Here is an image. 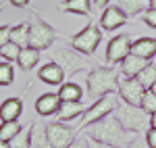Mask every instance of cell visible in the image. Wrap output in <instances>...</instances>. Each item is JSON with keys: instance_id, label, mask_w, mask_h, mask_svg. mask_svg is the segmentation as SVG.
<instances>
[{"instance_id": "cell-1", "label": "cell", "mask_w": 156, "mask_h": 148, "mask_svg": "<svg viewBox=\"0 0 156 148\" xmlns=\"http://www.w3.org/2000/svg\"><path fill=\"white\" fill-rule=\"evenodd\" d=\"M83 132H85V138H90V140L104 142V144H110V146H117V148H127L131 144V140L137 136L129 129H125L115 115L102 117L100 121L87 125Z\"/></svg>"}, {"instance_id": "cell-2", "label": "cell", "mask_w": 156, "mask_h": 148, "mask_svg": "<svg viewBox=\"0 0 156 148\" xmlns=\"http://www.w3.org/2000/svg\"><path fill=\"white\" fill-rule=\"evenodd\" d=\"M87 92L92 98H100L106 94H115L119 90V73L112 67H94L87 73Z\"/></svg>"}, {"instance_id": "cell-3", "label": "cell", "mask_w": 156, "mask_h": 148, "mask_svg": "<svg viewBox=\"0 0 156 148\" xmlns=\"http://www.w3.org/2000/svg\"><path fill=\"white\" fill-rule=\"evenodd\" d=\"M50 59L56 65H60L67 75H75L77 71H83L87 67H96V65H92V61L85 54L77 52L71 44H60L54 50H50Z\"/></svg>"}, {"instance_id": "cell-4", "label": "cell", "mask_w": 156, "mask_h": 148, "mask_svg": "<svg viewBox=\"0 0 156 148\" xmlns=\"http://www.w3.org/2000/svg\"><path fill=\"white\" fill-rule=\"evenodd\" d=\"M125 129L133 134H142L150 129V115L140 106V104H129V102H119V106L112 113Z\"/></svg>"}, {"instance_id": "cell-5", "label": "cell", "mask_w": 156, "mask_h": 148, "mask_svg": "<svg viewBox=\"0 0 156 148\" xmlns=\"http://www.w3.org/2000/svg\"><path fill=\"white\" fill-rule=\"evenodd\" d=\"M117 106H119V100L115 98V94H106V96L96 98V100H94V104H92V106H87V109L83 111L81 119H79V125H77V129H79V132H83L87 125L100 121V119H102V117H106V115H112Z\"/></svg>"}, {"instance_id": "cell-6", "label": "cell", "mask_w": 156, "mask_h": 148, "mask_svg": "<svg viewBox=\"0 0 156 148\" xmlns=\"http://www.w3.org/2000/svg\"><path fill=\"white\" fill-rule=\"evenodd\" d=\"M56 40V29L50 23H46L40 13L34 11V19L29 23V46L36 50H46L54 44Z\"/></svg>"}, {"instance_id": "cell-7", "label": "cell", "mask_w": 156, "mask_h": 148, "mask_svg": "<svg viewBox=\"0 0 156 148\" xmlns=\"http://www.w3.org/2000/svg\"><path fill=\"white\" fill-rule=\"evenodd\" d=\"M100 42H102V29H100L94 21H90L83 29H79V31L71 38V46L77 50V52L85 54V56L94 54Z\"/></svg>"}, {"instance_id": "cell-8", "label": "cell", "mask_w": 156, "mask_h": 148, "mask_svg": "<svg viewBox=\"0 0 156 148\" xmlns=\"http://www.w3.org/2000/svg\"><path fill=\"white\" fill-rule=\"evenodd\" d=\"M46 136L52 148H69L75 142V129L62 121H54L46 125Z\"/></svg>"}, {"instance_id": "cell-9", "label": "cell", "mask_w": 156, "mask_h": 148, "mask_svg": "<svg viewBox=\"0 0 156 148\" xmlns=\"http://www.w3.org/2000/svg\"><path fill=\"white\" fill-rule=\"evenodd\" d=\"M146 88L135 79V77H121L119 79V94L123 102H129V104H142Z\"/></svg>"}, {"instance_id": "cell-10", "label": "cell", "mask_w": 156, "mask_h": 148, "mask_svg": "<svg viewBox=\"0 0 156 148\" xmlns=\"http://www.w3.org/2000/svg\"><path fill=\"white\" fill-rule=\"evenodd\" d=\"M129 52H131V40H129V36L119 34V36H115L110 42H108V46H106V63L108 65H117V63H121Z\"/></svg>"}, {"instance_id": "cell-11", "label": "cell", "mask_w": 156, "mask_h": 148, "mask_svg": "<svg viewBox=\"0 0 156 148\" xmlns=\"http://www.w3.org/2000/svg\"><path fill=\"white\" fill-rule=\"evenodd\" d=\"M127 19H129L127 13L121 6H106L102 17H100V27L106 29V31H115V29H119L127 23Z\"/></svg>"}, {"instance_id": "cell-12", "label": "cell", "mask_w": 156, "mask_h": 148, "mask_svg": "<svg viewBox=\"0 0 156 148\" xmlns=\"http://www.w3.org/2000/svg\"><path fill=\"white\" fill-rule=\"evenodd\" d=\"M37 77H40L44 84H48V86H60V84H65L67 73L62 71V67H60V65H56L54 61H50V63H46V65L40 69Z\"/></svg>"}, {"instance_id": "cell-13", "label": "cell", "mask_w": 156, "mask_h": 148, "mask_svg": "<svg viewBox=\"0 0 156 148\" xmlns=\"http://www.w3.org/2000/svg\"><path fill=\"white\" fill-rule=\"evenodd\" d=\"M85 111L83 102H75V100H60V106L56 111V119L62 121V123H69L73 119L81 117Z\"/></svg>"}, {"instance_id": "cell-14", "label": "cell", "mask_w": 156, "mask_h": 148, "mask_svg": "<svg viewBox=\"0 0 156 148\" xmlns=\"http://www.w3.org/2000/svg\"><path fill=\"white\" fill-rule=\"evenodd\" d=\"M131 54L152 61L156 56V38H137L131 42Z\"/></svg>"}, {"instance_id": "cell-15", "label": "cell", "mask_w": 156, "mask_h": 148, "mask_svg": "<svg viewBox=\"0 0 156 148\" xmlns=\"http://www.w3.org/2000/svg\"><path fill=\"white\" fill-rule=\"evenodd\" d=\"M60 106V98L58 94H42L40 98L36 100V111L40 117H48V115H56Z\"/></svg>"}, {"instance_id": "cell-16", "label": "cell", "mask_w": 156, "mask_h": 148, "mask_svg": "<svg viewBox=\"0 0 156 148\" xmlns=\"http://www.w3.org/2000/svg\"><path fill=\"white\" fill-rule=\"evenodd\" d=\"M21 111H23V102L19 96L6 98L0 104V121H17L21 117Z\"/></svg>"}, {"instance_id": "cell-17", "label": "cell", "mask_w": 156, "mask_h": 148, "mask_svg": "<svg viewBox=\"0 0 156 148\" xmlns=\"http://www.w3.org/2000/svg\"><path fill=\"white\" fill-rule=\"evenodd\" d=\"M148 63H150V61H146V59H142V56H135V54L129 52V54L119 63V65H121V73L125 75V77H135V75L140 73Z\"/></svg>"}, {"instance_id": "cell-18", "label": "cell", "mask_w": 156, "mask_h": 148, "mask_svg": "<svg viewBox=\"0 0 156 148\" xmlns=\"http://www.w3.org/2000/svg\"><path fill=\"white\" fill-rule=\"evenodd\" d=\"M29 148H52L46 136V125H42L40 119H36L31 123V144Z\"/></svg>"}, {"instance_id": "cell-19", "label": "cell", "mask_w": 156, "mask_h": 148, "mask_svg": "<svg viewBox=\"0 0 156 148\" xmlns=\"http://www.w3.org/2000/svg\"><path fill=\"white\" fill-rule=\"evenodd\" d=\"M37 63H40V50L31 48V46H27V48H21L19 56H17V65H19L23 71H31V69L36 67Z\"/></svg>"}, {"instance_id": "cell-20", "label": "cell", "mask_w": 156, "mask_h": 148, "mask_svg": "<svg viewBox=\"0 0 156 148\" xmlns=\"http://www.w3.org/2000/svg\"><path fill=\"white\" fill-rule=\"evenodd\" d=\"M60 11L73 13V15H90L92 13V0H65L58 4Z\"/></svg>"}, {"instance_id": "cell-21", "label": "cell", "mask_w": 156, "mask_h": 148, "mask_svg": "<svg viewBox=\"0 0 156 148\" xmlns=\"http://www.w3.org/2000/svg\"><path fill=\"white\" fill-rule=\"evenodd\" d=\"M58 98L60 100H75V102H81V96H83V90L79 88V84L75 81H67V84H60L58 86Z\"/></svg>"}, {"instance_id": "cell-22", "label": "cell", "mask_w": 156, "mask_h": 148, "mask_svg": "<svg viewBox=\"0 0 156 148\" xmlns=\"http://www.w3.org/2000/svg\"><path fill=\"white\" fill-rule=\"evenodd\" d=\"M11 42H15L19 48H27L29 46V23L27 21L15 25L11 29Z\"/></svg>"}, {"instance_id": "cell-23", "label": "cell", "mask_w": 156, "mask_h": 148, "mask_svg": "<svg viewBox=\"0 0 156 148\" xmlns=\"http://www.w3.org/2000/svg\"><path fill=\"white\" fill-rule=\"evenodd\" d=\"M119 6L127 13V17H135L150 9V0H119Z\"/></svg>"}, {"instance_id": "cell-24", "label": "cell", "mask_w": 156, "mask_h": 148, "mask_svg": "<svg viewBox=\"0 0 156 148\" xmlns=\"http://www.w3.org/2000/svg\"><path fill=\"white\" fill-rule=\"evenodd\" d=\"M135 79H137V81H140V84H142L146 90H150V88L154 86V81H156V65L148 63L144 69L135 75Z\"/></svg>"}, {"instance_id": "cell-25", "label": "cell", "mask_w": 156, "mask_h": 148, "mask_svg": "<svg viewBox=\"0 0 156 148\" xmlns=\"http://www.w3.org/2000/svg\"><path fill=\"white\" fill-rule=\"evenodd\" d=\"M9 144H11V148H29V144H31V125L21 127L19 134L12 138Z\"/></svg>"}, {"instance_id": "cell-26", "label": "cell", "mask_w": 156, "mask_h": 148, "mask_svg": "<svg viewBox=\"0 0 156 148\" xmlns=\"http://www.w3.org/2000/svg\"><path fill=\"white\" fill-rule=\"evenodd\" d=\"M19 129H21V125L17 121H0V140L11 142L12 138L19 134Z\"/></svg>"}, {"instance_id": "cell-27", "label": "cell", "mask_w": 156, "mask_h": 148, "mask_svg": "<svg viewBox=\"0 0 156 148\" xmlns=\"http://www.w3.org/2000/svg\"><path fill=\"white\" fill-rule=\"evenodd\" d=\"M15 81V69L9 61H0V86H11Z\"/></svg>"}, {"instance_id": "cell-28", "label": "cell", "mask_w": 156, "mask_h": 148, "mask_svg": "<svg viewBox=\"0 0 156 148\" xmlns=\"http://www.w3.org/2000/svg\"><path fill=\"white\" fill-rule=\"evenodd\" d=\"M19 52H21V48H19L15 42H9V44H4V46L0 48V54H2V59H4V61H9V63L17 61Z\"/></svg>"}, {"instance_id": "cell-29", "label": "cell", "mask_w": 156, "mask_h": 148, "mask_svg": "<svg viewBox=\"0 0 156 148\" xmlns=\"http://www.w3.org/2000/svg\"><path fill=\"white\" fill-rule=\"evenodd\" d=\"M148 115H154L156 113V94L152 90H146L144 92V98H142V104H140Z\"/></svg>"}, {"instance_id": "cell-30", "label": "cell", "mask_w": 156, "mask_h": 148, "mask_svg": "<svg viewBox=\"0 0 156 148\" xmlns=\"http://www.w3.org/2000/svg\"><path fill=\"white\" fill-rule=\"evenodd\" d=\"M142 21H144L148 27L156 29V9H148L146 13H142Z\"/></svg>"}, {"instance_id": "cell-31", "label": "cell", "mask_w": 156, "mask_h": 148, "mask_svg": "<svg viewBox=\"0 0 156 148\" xmlns=\"http://www.w3.org/2000/svg\"><path fill=\"white\" fill-rule=\"evenodd\" d=\"M11 25H0V48L11 42Z\"/></svg>"}, {"instance_id": "cell-32", "label": "cell", "mask_w": 156, "mask_h": 148, "mask_svg": "<svg viewBox=\"0 0 156 148\" xmlns=\"http://www.w3.org/2000/svg\"><path fill=\"white\" fill-rule=\"evenodd\" d=\"M127 148H150V146H148L146 138H142V136H135V138L131 140V144H129Z\"/></svg>"}, {"instance_id": "cell-33", "label": "cell", "mask_w": 156, "mask_h": 148, "mask_svg": "<svg viewBox=\"0 0 156 148\" xmlns=\"http://www.w3.org/2000/svg\"><path fill=\"white\" fill-rule=\"evenodd\" d=\"M146 142H148L150 148H156V127H150L146 132Z\"/></svg>"}, {"instance_id": "cell-34", "label": "cell", "mask_w": 156, "mask_h": 148, "mask_svg": "<svg viewBox=\"0 0 156 148\" xmlns=\"http://www.w3.org/2000/svg\"><path fill=\"white\" fill-rule=\"evenodd\" d=\"M69 148H90V144H87V138H75V142H73Z\"/></svg>"}, {"instance_id": "cell-35", "label": "cell", "mask_w": 156, "mask_h": 148, "mask_svg": "<svg viewBox=\"0 0 156 148\" xmlns=\"http://www.w3.org/2000/svg\"><path fill=\"white\" fill-rule=\"evenodd\" d=\"M87 144H90V148H117V146H110V144H104V142H96V140H90V138H87Z\"/></svg>"}, {"instance_id": "cell-36", "label": "cell", "mask_w": 156, "mask_h": 148, "mask_svg": "<svg viewBox=\"0 0 156 148\" xmlns=\"http://www.w3.org/2000/svg\"><path fill=\"white\" fill-rule=\"evenodd\" d=\"M12 6H17V9H25L27 4H29V0H9Z\"/></svg>"}, {"instance_id": "cell-37", "label": "cell", "mask_w": 156, "mask_h": 148, "mask_svg": "<svg viewBox=\"0 0 156 148\" xmlns=\"http://www.w3.org/2000/svg\"><path fill=\"white\" fill-rule=\"evenodd\" d=\"M108 2H110V0H92V6H94V9H104Z\"/></svg>"}, {"instance_id": "cell-38", "label": "cell", "mask_w": 156, "mask_h": 148, "mask_svg": "<svg viewBox=\"0 0 156 148\" xmlns=\"http://www.w3.org/2000/svg\"><path fill=\"white\" fill-rule=\"evenodd\" d=\"M150 127H156V113L150 115Z\"/></svg>"}, {"instance_id": "cell-39", "label": "cell", "mask_w": 156, "mask_h": 148, "mask_svg": "<svg viewBox=\"0 0 156 148\" xmlns=\"http://www.w3.org/2000/svg\"><path fill=\"white\" fill-rule=\"evenodd\" d=\"M0 148H11V144L6 140H0Z\"/></svg>"}, {"instance_id": "cell-40", "label": "cell", "mask_w": 156, "mask_h": 148, "mask_svg": "<svg viewBox=\"0 0 156 148\" xmlns=\"http://www.w3.org/2000/svg\"><path fill=\"white\" fill-rule=\"evenodd\" d=\"M150 9H156V0H150Z\"/></svg>"}, {"instance_id": "cell-41", "label": "cell", "mask_w": 156, "mask_h": 148, "mask_svg": "<svg viewBox=\"0 0 156 148\" xmlns=\"http://www.w3.org/2000/svg\"><path fill=\"white\" fill-rule=\"evenodd\" d=\"M150 90H152V92H154V94H156V81H154V86L150 88Z\"/></svg>"}, {"instance_id": "cell-42", "label": "cell", "mask_w": 156, "mask_h": 148, "mask_svg": "<svg viewBox=\"0 0 156 148\" xmlns=\"http://www.w3.org/2000/svg\"><path fill=\"white\" fill-rule=\"evenodd\" d=\"M0 59H2V54H0Z\"/></svg>"}]
</instances>
